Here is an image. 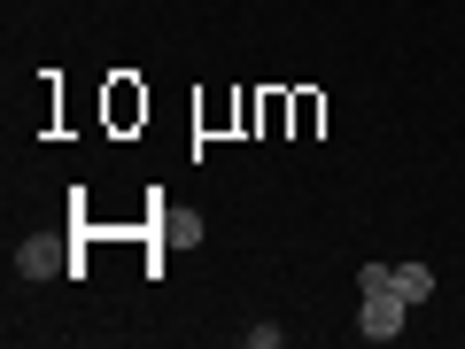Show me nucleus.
Returning <instances> with one entry per match:
<instances>
[{"instance_id": "f257e3e1", "label": "nucleus", "mask_w": 465, "mask_h": 349, "mask_svg": "<svg viewBox=\"0 0 465 349\" xmlns=\"http://www.w3.org/2000/svg\"><path fill=\"white\" fill-rule=\"evenodd\" d=\"M357 334L365 342H396L403 326H411V303H403V287H396V264H357Z\"/></svg>"}, {"instance_id": "f03ea898", "label": "nucleus", "mask_w": 465, "mask_h": 349, "mask_svg": "<svg viewBox=\"0 0 465 349\" xmlns=\"http://www.w3.org/2000/svg\"><path fill=\"white\" fill-rule=\"evenodd\" d=\"M70 241H54V233H32V241H16V280H54V272H70Z\"/></svg>"}, {"instance_id": "7ed1b4c3", "label": "nucleus", "mask_w": 465, "mask_h": 349, "mask_svg": "<svg viewBox=\"0 0 465 349\" xmlns=\"http://www.w3.org/2000/svg\"><path fill=\"white\" fill-rule=\"evenodd\" d=\"M396 287H403V303H427L434 295V264H396Z\"/></svg>"}, {"instance_id": "20e7f679", "label": "nucleus", "mask_w": 465, "mask_h": 349, "mask_svg": "<svg viewBox=\"0 0 465 349\" xmlns=\"http://www.w3.org/2000/svg\"><path fill=\"white\" fill-rule=\"evenodd\" d=\"M241 342H249V349H280V342H287V326H249Z\"/></svg>"}]
</instances>
